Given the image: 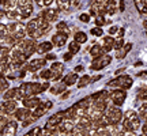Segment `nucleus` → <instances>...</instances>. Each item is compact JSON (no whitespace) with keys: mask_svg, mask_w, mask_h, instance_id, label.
Instances as JSON below:
<instances>
[{"mask_svg":"<svg viewBox=\"0 0 147 136\" xmlns=\"http://www.w3.org/2000/svg\"><path fill=\"white\" fill-rule=\"evenodd\" d=\"M56 29H57V32H60V33H65V34H69L68 25H67L65 22H59L57 25H56Z\"/></svg>","mask_w":147,"mask_h":136,"instance_id":"29","label":"nucleus"},{"mask_svg":"<svg viewBox=\"0 0 147 136\" xmlns=\"http://www.w3.org/2000/svg\"><path fill=\"white\" fill-rule=\"evenodd\" d=\"M59 12H60V10H59V8H47V10H42L38 15L41 16L45 22H48V23H52V22H55L56 19H57Z\"/></svg>","mask_w":147,"mask_h":136,"instance_id":"10","label":"nucleus"},{"mask_svg":"<svg viewBox=\"0 0 147 136\" xmlns=\"http://www.w3.org/2000/svg\"><path fill=\"white\" fill-rule=\"evenodd\" d=\"M110 61H112V56H109L108 53H105V55H102V56H100V57L93 59L90 68H91V69H95V71H98V69H102V68L108 67V65L110 64Z\"/></svg>","mask_w":147,"mask_h":136,"instance_id":"7","label":"nucleus"},{"mask_svg":"<svg viewBox=\"0 0 147 136\" xmlns=\"http://www.w3.org/2000/svg\"><path fill=\"white\" fill-rule=\"evenodd\" d=\"M135 5H136V10L139 12H143L146 8V0H135Z\"/></svg>","mask_w":147,"mask_h":136,"instance_id":"33","label":"nucleus"},{"mask_svg":"<svg viewBox=\"0 0 147 136\" xmlns=\"http://www.w3.org/2000/svg\"><path fill=\"white\" fill-rule=\"evenodd\" d=\"M78 80H79L78 73H76V72H71V73H67V75L63 78V83L68 87V86H72V84L78 83Z\"/></svg>","mask_w":147,"mask_h":136,"instance_id":"19","label":"nucleus"},{"mask_svg":"<svg viewBox=\"0 0 147 136\" xmlns=\"http://www.w3.org/2000/svg\"><path fill=\"white\" fill-rule=\"evenodd\" d=\"M16 89L18 87H10V89H7L3 93V100L7 101V100H15V95H16Z\"/></svg>","mask_w":147,"mask_h":136,"instance_id":"24","label":"nucleus"},{"mask_svg":"<svg viewBox=\"0 0 147 136\" xmlns=\"http://www.w3.org/2000/svg\"><path fill=\"white\" fill-rule=\"evenodd\" d=\"M7 89H10V83H8V79L3 78L0 79V94H3Z\"/></svg>","mask_w":147,"mask_h":136,"instance_id":"30","label":"nucleus"},{"mask_svg":"<svg viewBox=\"0 0 147 136\" xmlns=\"http://www.w3.org/2000/svg\"><path fill=\"white\" fill-rule=\"evenodd\" d=\"M74 41L78 42V44H84V42H87V34L83 32H76L74 34Z\"/></svg>","mask_w":147,"mask_h":136,"instance_id":"25","label":"nucleus"},{"mask_svg":"<svg viewBox=\"0 0 147 136\" xmlns=\"http://www.w3.org/2000/svg\"><path fill=\"white\" fill-rule=\"evenodd\" d=\"M139 118H142L144 121L147 120V102L139 108Z\"/></svg>","mask_w":147,"mask_h":136,"instance_id":"31","label":"nucleus"},{"mask_svg":"<svg viewBox=\"0 0 147 136\" xmlns=\"http://www.w3.org/2000/svg\"><path fill=\"white\" fill-rule=\"evenodd\" d=\"M68 40V34H65V33H60L57 32L56 34H53L52 36V44L53 46H57V48H61L65 45V42Z\"/></svg>","mask_w":147,"mask_h":136,"instance_id":"14","label":"nucleus"},{"mask_svg":"<svg viewBox=\"0 0 147 136\" xmlns=\"http://www.w3.org/2000/svg\"><path fill=\"white\" fill-rule=\"evenodd\" d=\"M37 40H33V38H23L22 41H19L18 44H16L15 46L18 48V49H21L22 52L26 55V57L29 59L30 56H33L34 53H36L37 50Z\"/></svg>","mask_w":147,"mask_h":136,"instance_id":"4","label":"nucleus"},{"mask_svg":"<svg viewBox=\"0 0 147 136\" xmlns=\"http://www.w3.org/2000/svg\"><path fill=\"white\" fill-rule=\"evenodd\" d=\"M42 105L45 106V109H47V110L52 109V106H53V104L51 102V101H44V102H42Z\"/></svg>","mask_w":147,"mask_h":136,"instance_id":"41","label":"nucleus"},{"mask_svg":"<svg viewBox=\"0 0 147 136\" xmlns=\"http://www.w3.org/2000/svg\"><path fill=\"white\" fill-rule=\"evenodd\" d=\"M84 68H83V65H76V67H75V69H74V72H82V71H83Z\"/></svg>","mask_w":147,"mask_h":136,"instance_id":"45","label":"nucleus"},{"mask_svg":"<svg viewBox=\"0 0 147 136\" xmlns=\"http://www.w3.org/2000/svg\"><path fill=\"white\" fill-rule=\"evenodd\" d=\"M144 12H146V14H147V7H146V8H144Z\"/></svg>","mask_w":147,"mask_h":136,"instance_id":"52","label":"nucleus"},{"mask_svg":"<svg viewBox=\"0 0 147 136\" xmlns=\"http://www.w3.org/2000/svg\"><path fill=\"white\" fill-rule=\"evenodd\" d=\"M101 78H102L101 75H95V76H93V78H91V82H97V80H100Z\"/></svg>","mask_w":147,"mask_h":136,"instance_id":"46","label":"nucleus"},{"mask_svg":"<svg viewBox=\"0 0 147 136\" xmlns=\"http://www.w3.org/2000/svg\"><path fill=\"white\" fill-rule=\"evenodd\" d=\"M53 1H55V0H42V1H41V5H44V7H51Z\"/></svg>","mask_w":147,"mask_h":136,"instance_id":"40","label":"nucleus"},{"mask_svg":"<svg viewBox=\"0 0 147 136\" xmlns=\"http://www.w3.org/2000/svg\"><path fill=\"white\" fill-rule=\"evenodd\" d=\"M72 53L71 52H67V53H64L63 55V59H64V61H69V60H71V59H72Z\"/></svg>","mask_w":147,"mask_h":136,"instance_id":"39","label":"nucleus"},{"mask_svg":"<svg viewBox=\"0 0 147 136\" xmlns=\"http://www.w3.org/2000/svg\"><path fill=\"white\" fill-rule=\"evenodd\" d=\"M102 55H105V52H104V49H102V46H101V44H94L93 46L90 48V56H91L93 59L100 57V56H102Z\"/></svg>","mask_w":147,"mask_h":136,"instance_id":"20","label":"nucleus"},{"mask_svg":"<svg viewBox=\"0 0 147 136\" xmlns=\"http://www.w3.org/2000/svg\"><path fill=\"white\" fill-rule=\"evenodd\" d=\"M18 108H19V105H18V101L15 100H7V101L3 100V102L0 104V112L7 116H10V117L14 114V112Z\"/></svg>","mask_w":147,"mask_h":136,"instance_id":"8","label":"nucleus"},{"mask_svg":"<svg viewBox=\"0 0 147 136\" xmlns=\"http://www.w3.org/2000/svg\"><path fill=\"white\" fill-rule=\"evenodd\" d=\"M40 78H41L42 80H45V82L52 80V71H51L49 68H47V69L42 68L41 71H40Z\"/></svg>","mask_w":147,"mask_h":136,"instance_id":"27","label":"nucleus"},{"mask_svg":"<svg viewBox=\"0 0 147 136\" xmlns=\"http://www.w3.org/2000/svg\"><path fill=\"white\" fill-rule=\"evenodd\" d=\"M139 76H147V71L146 72H140L139 73Z\"/></svg>","mask_w":147,"mask_h":136,"instance_id":"50","label":"nucleus"},{"mask_svg":"<svg viewBox=\"0 0 147 136\" xmlns=\"http://www.w3.org/2000/svg\"><path fill=\"white\" fill-rule=\"evenodd\" d=\"M104 114L106 116L109 124H119V123L123 121V117H124V113L121 112V109L119 106H115V105L108 106L106 110L104 112Z\"/></svg>","mask_w":147,"mask_h":136,"instance_id":"6","label":"nucleus"},{"mask_svg":"<svg viewBox=\"0 0 147 136\" xmlns=\"http://www.w3.org/2000/svg\"><path fill=\"white\" fill-rule=\"evenodd\" d=\"M51 71H52V80H60V79L63 78V72H64V65L63 63H55L51 65L49 68Z\"/></svg>","mask_w":147,"mask_h":136,"instance_id":"13","label":"nucleus"},{"mask_svg":"<svg viewBox=\"0 0 147 136\" xmlns=\"http://www.w3.org/2000/svg\"><path fill=\"white\" fill-rule=\"evenodd\" d=\"M51 86H49V82H44V83H38V82H23L19 86V90L23 94L25 98L27 97H33V95H38L47 91Z\"/></svg>","mask_w":147,"mask_h":136,"instance_id":"1","label":"nucleus"},{"mask_svg":"<svg viewBox=\"0 0 147 136\" xmlns=\"http://www.w3.org/2000/svg\"><path fill=\"white\" fill-rule=\"evenodd\" d=\"M42 101L37 97V95H33V97H27V98H25V100L22 101V106H25V108H27V109H36L37 106H40V104H41Z\"/></svg>","mask_w":147,"mask_h":136,"instance_id":"16","label":"nucleus"},{"mask_svg":"<svg viewBox=\"0 0 147 136\" xmlns=\"http://www.w3.org/2000/svg\"><path fill=\"white\" fill-rule=\"evenodd\" d=\"M53 48V44L51 41H44V42H40L38 45H37V50L36 53L38 55H44V53H49L52 50Z\"/></svg>","mask_w":147,"mask_h":136,"instance_id":"17","label":"nucleus"},{"mask_svg":"<svg viewBox=\"0 0 147 136\" xmlns=\"http://www.w3.org/2000/svg\"><path fill=\"white\" fill-rule=\"evenodd\" d=\"M64 91H67V86L61 82V83L56 84V86H52V87H49V93L53 95H57V94H63Z\"/></svg>","mask_w":147,"mask_h":136,"instance_id":"22","label":"nucleus"},{"mask_svg":"<svg viewBox=\"0 0 147 136\" xmlns=\"http://www.w3.org/2000/svg\"><path fill=\"white\" fill-rule=\"evenodd\" d=\"M117 36H119V38H123V37H124V29H120Z\"/></svg>","mask_w":147,"mask_h":136,"instance_id":"47","label":"nucleus"},{"mask_svg":"<svg viewBox=\"0 0 147 136\" xmlns=\"http://www.w3.org/2000/svg\"><path fill=\"white\" fill-rule=\"evenodd\" d=\"M16 129H18V123H16L15 118L11 117L8 123L5 124V127L1 129V133H3V136H15Z\"/></svg>","mask_w":147,"mask_h":136,"instance_id":"12","label":"nucleus"},{"mask_svg":"<svg viewBox=\"0 0 147 136\" xmlns=\"http://www.w3.org/2000/svg\"><path fill=\"white\" fill-rule=\"evenodd\" d=\"M69 95H71V93H69V91H64L63 94H61V97H60V100H61V101H65L69 97Z\"/></svg>","mask_w":147,"mask_h":136,"instance_id":"43","label":"nucleus"},{"mask_svg":"<svg viewBox=\"0 0 147 136\" xmlns=\"http://www.w3.org/2000/svg\"><path fill=\"white\" fill-rule=\"evenodd\" d=\"M32 114V110L25 108V106H22V108H18V109L14 112V114H12V118H15L16 121H25L29 117V116Z\"/></svg>","mask_w":147,"mask_h":136,"instance_id":"15","label":"nucleus"},{"mask_svg":"<svg viewBox=\"0 0 147 136\" xmlns=\"http://www.w3.org/2000/svg\"><path fill=\"white\" fill-rule=\"evenodd\" d=\"M10 34V32H8V27H7V25L5 23H0V37H5Z\"/></svg>","mask_w":147,"mask_h":136,"instance_id":"34","label":"nucleus"},{"mask_svg":"<svg viewBox=\"0 0 147 136\" xmlns=\"http://www.w3.org/2000/svg\"><path fill=\"white\" fill-rule=\"evenodd\" d=\"M124 46V40L123 38H117V40H115V45H113V48H115L116 50H119L120 48Z\"/></svg>","mask_w":147,"mask_h":136,"instance_id":"36","label":"nucleus"},{"mask_svg":"<svg viewBox=\"0 0 147 136\" xmlns=\"http://www.w3.org/2000/svg\"><path fill=\"white\" fill-rule=\"evenodd\" d=\"M134 84V80L129 75H121V76H117V78L109 80L106 86L108 87H113V89H131V86Z\"/></svg>","mask_w":147,"mask_h":136,"instance_id":"5","label":"nucleus"},{"mask_svg":"<svg viewBox=\"0 0 147 136\" xmlns=\"http://www.w3.org/2000/svg\"><path fill=\"white\" fill-rule=\"evenodd\" d=\"M144 27H146V29H147V21L144 22Z\"/></svg>","mask_w":147,"mask_h":136,"instance_id":"51","label":"nucleus"},{"mask_svg":"<svg viewBox=\"0 0 147 136\" xmlns=\"http://www.w3.org/2000/svg\"><path fill=\"white\" fill-rule=\"evenodd\" d=\"M106 14H109V15H113V14H116V7L115 4H106Z\"/></svg>","mask_w":147,"mask_h":136,"instance_id":"37","label":"nucleus"},{"mask_svg":"<svg viewBox=\"0 0 147 136\" xmlns=\"http://www.w3.org/2000/svg\"><path fill=\"white\" fill-rule=\"evenodd\" d=\"M124 7H125V5H124V0H120V11L121 12L124 11Z\"/></svg>","mask_w":147,"mask_h":136,"instance_id":"48","label":"nucleus"},{"mask_svg":"<svg viewBox=\"0 0 147 136\" xmlns=\"http://www.w3.org/2000/svg\"><path fill=\"white\" fill-rule=\"evenodd\" d=\"M90 33H91L93 36H95V37H101L102 34H104L102 29H101V27H98V26H97V27H93V29L90 30Z\"/></svg>","mask_w":147,"mask_h":136,"instance_id":"35","label":"nucleus"},{"mask_svg":"<svg viewBox=\"0 0 147 136\" xmlns=\"http://www.w3.org/2000/svg\"><path fill=\"white\" fill-rule=\"evenodd\" d=\"M132 49V44L131 42H128V44H125L123 48H120L119 50H117V53H116V57L117 59H123V57H125L127 56V53L129 52Z\"/></svg>","mask_w":147,"mask_h":136,"instance_id":"23","label":"nucleus"},{"mask_svg":"<svg viewBox=\"0 0 147 136\" xmlns=\"http://www.w3.org/2000/svg\"><path fill=\"white\" fill-rule=\"evenodd\" d=\"M5 18H7V19H10L11 22H22L21 12H19V10H18V8H16V10L7 11V12H5Z\"/></svg>","mask_w":147,"mask_h":136,"instance_id":"21","label":"nucleus"},{"mask_svg":"<svg viewBox=\"0 0 147 136\" xmlns=\"http://www.w3.org/2000/svg\"><path fill=\"white\" fill-rule=\"evenodd\" d=\"M106 3H108V4H115L116 1L115 0H106Z\"/></svg>","mask_w":147,"mask_h":136,"instance_id":"49","label":"nucleus"},{"mask_svg":"<svg viewBox=\"0 0 147 136\" xmlns=\"http://www.w3.org/2000/svg\"><path fill=\"white\" fill-rule=\"evenodd\" d=\"M27 64H29V68H27V71L29 72H37V71H41L42 68L47 65V59L44 57H37V59H33V60H30V61H27Z\"/></svg>","mask_w":147,"mask_h":136,"instance_id":"11","label":"nucleus"},{"mask_svg":"<svg viewBox=\"0 0 147 136\" xmlns=\"http://www.w3.org/2000/svg\"><path fill=\"white\" fill-rule=\"evenodd\" d=\"M80 50V44H78V42H69V45H68V52H71L72 55H76V53Z\"/></svg>","mask_w":147,"mask_h":136,"instance_id":"28","label":"nucleus"},{"mask_svg":"<svg viewBox=\"0 0 147 136\" xmlns=\"http://www.w3.org/2000/svg\"><path fill=\"white\" fill-rule=\"evenodd\" d=\"M45 59H47V61L48 60H56V55H55V53H47Z\"/></svg>","mask_w":147,"mask_h":136,"instance_id":"42","label":"nucleus"},{"mask_svg":"<svg viewBox=\"0 0 147 136\" xmlns=\"http://www.w3.org/2000/svg\"><path fill=\"white\" fill-rule=\"evenodd\" d=\"M106 23H110V22L106 21L104 15H97V16H95V25H97L98 27L104 26V25H106Z\"/></svg>","mask_w":147,"mask_h":136,"instance_id":"32","label":"nucleus"},{"mask_svg":"<svg viewBox=\"0 0 147 136\" xmlns=\"http://www.w3.org/2000/svg\"><path fill=\"white\" fill-rule=\"evenodd\" d=\"M79 21L83 22V23H89L90 22V14H86V12L80 14V15H79Z\"/></svg>","mask_w":147,"mask_h":136,"instance_id":"38","label":"nucleus"},{"mask_svg":"<svg viewBox=\"0 0 147 136\" xmlns=\"http://www.w3.org/2000/svg\"><path fill=\"white\" fill-rule=\"evenodd\" d=\"M91 83V76L89 75H83L82 78H79L78 80V89H84L86 86H89Z\"/></svg>","mask_w":147,"mask_h":136,"instance_id":"26","label":"nucleus"},{"mask_svg":"<svg viewBox=\"0 0 147 136\" xmlns=\"http://www.w3.org/2000/svg\"><path fill=\"white\" fill-rule=\"evenodd\" d=\"M117 32H119V27L117 26H112L109 29V34H116Z\"/></svg>","mask_w":147,"mask_h":136,"instance_id":"44","label":"nucleus"},{"mask_svg":"<svg viewBox=\"0 0 147 136\" xmlns=\"http://www.w3.org/2000/svg\"><path fill=\"white\" fill-rule=\"evenodd\" d=\"M7 27H8L10 34L18 42L22 41L23 38H26V36H27L26 23H22V22H10V23H7Z\"/></svg>","mask_w":147,"mask_h":136,"instance_id":"3","label":"nucleus"},{"mask_svg":"<svg viewBox=\"0 0 147 136\" xmlns=\"http://www.w3.org/2000/svg\"><path fill=\"white\" fill-rule=\"evenodd\" d=\"M124 131H132L135 132L140 127V118L135 113V110H127L124 113V120L121 121Z\"/></svg>","mask_w":147,"mask_h":136,"instance_id":"2","label":"nucleus"},{"mask_svg":"<svg viewBox=\"0 0 147 136\" xmlns=\"http://www.w3.org/2000/svg\"><path fill=\"white\" fill-rule=\"evenodd\" d=\"M109 98L115 106H119V108H120L121 105H124V102H125V98H127L125 90H120V89L113 90L109 94Z\"/></svg>","mask_w":147,"mask_h":136,"instance_id":"9","label":"nucleus"},{"mask_svg":"<svg viewBox=\"0 0 147 136\" xmlns=\"http://www.w3.org/2000/svg\"><path fill=\"white\" fill-rule=\"evenodd\" d=\"M113 45H115V38L110 36H106L102 38V44H101V46L104 49V52L105 53H109L112 49H113Z\"/></svg>","mask_w":147,"mask_h":136,"instance_id":"18","label":"nucleus"}]
</instances>
